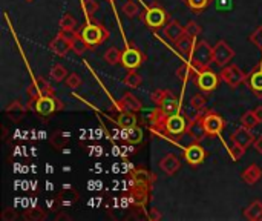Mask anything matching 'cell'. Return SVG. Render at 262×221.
<instances>
[{"mask_svg": "<svg viewBox=\"0 0 262 221\" xmlns=\"http://www.w3.org/2000/svg\"><path fill=\"white\" fill-rule=\"evenodd\" d=\"M80 35L83 37V40L88 43L89 48H95L100 46L101 43H104L109 39V32L106 31V28L101 23H88L82 31Z\"/></svg>", "mask_w": 262, "mask_h": 221, "instance_id": "cell-1", "label": "cell"}, {"mask_svg": "<svg viewBox=\"0 0 262 221\" xmlns=\"http://www.w3.org/2000/svg\"><path fill=\"white\" fill-rule=\"evenodd\" d=\"M212 62H213V48L204 40L195 43V48L190 54V63L198 69V72L207 69Z\"/></svg>", "mask_w": 262, "mask_h": 221, "instance_id": "cell-2", "label": "cell"}, {"mask_svg": "<svg viewBox=\"0 0 262 221\" xmlns=\"http://www.w3.org/2000/svg\"><path fill=\"white\" fill-rule=\"evenodd\" d=\"M63 109V103L55 95H42L35 100L34 111L40 117H49Z\"/></svg>", "mask_w": 262, "mask_h": 221, "instance_id": "cell-3", "label": "cell"}, {"mask_svg": "<svg viewBox=\"0 0 262 221\" xmlns=\"http://www.w3.org/2000/svg\"><path fill=\"white\" fill-rule=\"evenodd\" d=\"M144 23L152 28V29H158L166 26V20H167V13L157 4H154L149 10H146L144 13Z\"/></svg>", "mask_w": 262, "mask_h": 221, "instance_id": "cell-4", "label": "cell"}, {"mask_svg": "<svg viewBox=\"0 0 262 221\" xmlns=\"http://www.w3.org/2000/svg\"><path fill=\"white\" fill-rule=\"evenodd\" d=\"M166 131V134L169 135H181L184 132H187V120L179 116V114H173V116H169V117H164V120L161 122V125Z\"/></svg>", "mask_w": 262, "mask_h": 221, "instance_id": "cell-5", "label": "cell"}, {"mask_svg": "<svg viewBox=\"0 0 262 221\" xmlns=\"http://www.w3.org/2000/svg\"><path fill=\"white\" fill-rule=\"evenodd\" d=\"M221 79L230 88H238L241 83L245 82L247 76L241 71V68L238 65H229L221 71Z\"/></svg>", "mask_w": 262, "mask_h": 221, "instance_id": "cell-6", "label": "cell"}, {"mask_svg": "<svg viewBox=\"0 0 262 221\" xmlns=\"http://www.w3.org/2000/svg\"><path fill=\"white\" fill-rule=\"evenodd\" d=\"M195 83H196V86H198L203 92H213V91L218 88L219 77H218V74H215L213 71H210V69L207 68V69H203V71L198 72Z\"/></svg>", "mask_w": 262, "mask_h": 221, "instance_id": "cell-7", "label": "cell"}, {"mask_svg": "<svg viewBox=\"0 0 262 221\" xmlns=\"http://www.w3.org/2000/svg\"><path fill=\"white\" fill-rule=\"evenodd\" d=\"M233 57H235V51L229 46L227 42L219 40L213 46V63H216L219 68L226 66Z\"/></svg>", "mask_w": 262, "mask_h": 221, "instance_id": "cell-8", "label": "cell"}, {"mask_svg": "<svg viewBox=\"0 0 262 221\" xmlns=\"http://www.w3.org/2000/svg\"><path fill=\"white\" fill-rule=\"evenodd\" d=\"M144 62V56L141 54V51L138 48H134V46H127L123 52H121V60L120 63L132 71V69H138L141 66V63Z\"/></svg>", "mask_w": 262, "mask_h": 221, "instance_id": "cell-9", "label": "cell"}, {"mask_svg": "<svg viewBox=\"0 0 262 221\" xmlns=\"http://www.w3.org/2000/svg\"><path fill=\"white\" fill-rule=\"evenodd\" d=\"M203 122L209 135H221L224 131V119L215 114L213 111H207L206 114H203Z\"/></svg>", "mask_w": 262, "mask_h": 221, "instance_id": "cell-10", "label": "cell"}, {"mask_svg": "<svg viewBox=\"0 0 262 221\" xmlns=\"http://www.w3.org/2000/svg\"><path fill=\"white\" fill-rule=\"evenodd\" d=\"M151 197V186H146L141 183H134L129 191V198L135 206H144Z\"/></svg>", "mask_w": 262, "mask_h": 221, "instance_id": "cell-11", "label": "cell"}, {"mask_svg": "<svg viewBox=\"0 0 262 221\" xmlns=\"http://www.w3.org/2000/svg\"><path fill=\"white\" fill-rule=\"evenodd\" d=\"M184 160L189 163V164H192V166H198V164H201L203 161H204V158H206V151L203 149V146L198 143V141H195V143H192L190 146H187L185 149H184Z\"/></svg>", "mask_w": 262, "mask_h": 221, "instance_id": "cell-12", "label": "cell"}, {"mask_svg": "<svg viewBox=\"0 0 262 221\" xmlns=\"http://www.w3.org/2000/svg\"><path fill=\"white\" fill-rule=\"evenodd\" d=\"M245 85L256 97H262V66L254 68L250 74H247Z\"/></svg>", "mask_w": 262, "mask_h": 221, "instance_id": "cell-13", "label": "cell"}, {"mask_svg": "<svg viewBox=\"0 0 262 221\" xmlns=\"http://www.w3.org/2000/svg\"><path fill=\"white\" fill-rule=\"evenodd\" d=\"M160 109H161V113H163L164 117L178 114V113H179V100H178L170 91H166V92H164V97H163V100H161Z\"/></svg>", "mask_w": 262, "mask_h": 221, "instance_id": "cell-14", "label": "cell"}, {"mask_svg": "<svg viewBox=\"0 0 262 221\" xmlns=\"http://www.w3.org/2000/svg\"><path fill=\"white\" fill-rule=\"evenodd\" d=\"M187 134H189L195 141H201L207 134L206 131V126H204V122H203V114H198L196 119H193L189 126H187Z\"/></svg>", "mask_w": 262, "mask_h": 221, "instance_id": "cell-15", "label": "cell"}, {"mask_svg": "<svg viewBox=\"0 0 262 221\" xmlns=\"http://www.w3.org/2000/svg\"><path fill=\"white\" fill-rule=\"evenodd\" d=\"M184 34H185V28L178 20H170L164 26V35L170 43H175L176 40H179Z\"/></svg>", "mask_w": 262, "mask_h": 221, "instance_id": "cell-16", "label": "cell"}, {"mask_svg": "<svg viewBox=\"0 0 262 221\" xmlns=\"http://www.w3.org/2000/svg\"><path fill=\"white\" fill-rule=\"evenodd\" d=\"M5 113H7V116H8L10 120H13L14 123H19V122L23 120V117H25V114H26V107H23L22 103H20L19 100H13V101L7 106Z\"/></svg>", "mask_w": 262, "mask_h": 221, "instance_id": "cell-17", "label": "cell"}, {"mask_svg": "<svg viewBox=\"0 0 262 221\" xmlns=\"http://www.w3.org/2000/svg\"><path fill=\"white\" fill-rule=\"evenodd\" d=\"M175 48H176V51L181 54V56H190L192 54V51H193V48H195V37H192V35H189V34H184L179 40H176L175 43Z\"/></svg>", "mask_w": 262, "mask_h": 221, "instance_id": "cell-18", "label": "cell"}, {"mask_svg": "<svg viewBox=\"0 0 262 221\" xmlns=\"http://www.w3.org/2000/svg\"><path fill=\"white\" fill-rule=\"evenodd\" d=\"M232 141L241 144L242 147H245V149H247V147H248L250 144H253L254 137H253V134L250 132L248 128L241 126V128H238V129L233 132V135H232Z\"/></svg>", "mask_w": 262, "mask_h": 221, "instance_id": "cell-19", "label": "cell"}, {"mask_svg": "<svg viewBox=\"0 0 262 221\" xmlns=\"http://www.w3.org/2000/svg\"><path fill=\"white\" fill-rule=\"evenodd\" d=\"M179 166H181V161L175 154H167L160 161V168L166 172V175H175Z\"/></svg>", "mask_w": 262, "mask_h": 221, "instance_id": "cell-20", "label": "cell"}, {"mask_svg": "<svg viewBox=\"0 0 262 221\" xmlns=\"http://www.w3.org/2000/svg\"><path fill=\"white\" fill-rule=\"evenodd\" d=\"M49 48H51V51L54 52V54H57V56H66L68 54V51H71V42L69 40H66L64 37H63V34L60 32L55 39H52L51 40V43H49Z\"/></svg>", "mask_w": 262, "mask_h": 221, "instance_id": "cell-21", "label": "cell"}, {"mask_svg": "<svg viewBox=\"0 0 262 221\" xmlns=\"http://www.w3.org/2000/svg\"><path fill=\"white\" fill-rule=\"evenodd\" d=\"M118 106L121 109H126V111H132V113H138V111L143 109V103L138 97H135L132 92H126L121 98V101L118 103Z\"/></svg>", "mask_w": 262, "mask_h": 221, "instance_id": "cell-22", "label": "cell"}, {"mask_svg": "<svg viewBox=\"0 0 262 221\" xmlns=\"http://www.w3.org/2000/svg\"><path fill=\"white\" fill-rule=\"evenodd\" d=\"M241 178L248 184V186H253V184H256L262 178V169L257 164H250L248 168H245L242 171Z\"/></svg>", "mask_w": 262, "mask_h": 221, "instance_id": "cell-23", "label": "cell"}, {"mask_svg": "<svg viewBox=\"0 0 262 221\" xmlns=\"http://www.w3.org/2000/svg\"><path fill=\"white\" fill-rule=\"evenodd\" d=\"M130 178H132V181L134 183H141V184H146V186H151L152 188V184H154V175L149 172V171H146V169H143V168H137V169H134L132 172H130Z\"/></svg>", "mask_w": 262, "mask_h": 221, "instance_id": "cell-24", "label": "cell"}, {"mask_svg": "<svg viewBox=\"0 0 262 221\" xmlns=\"http://www.w3.org/2000/svg\"><path fill=\"white\" fill-rule=\"evenodd\" d=\"M117 125L121 128V129H129V128H134L137 126V117L132 111H126V109H121L120 114L117 117Z\"/></svg>", "mask_w": 262, "mask_h": 221, "instance_id": "cell-25", "label": "cell"}, {"mask_svg": "<svg viewBox=\"0 0 262 221\" xmlns=\"http://www.w3.org/2000/svg\"><path fill=\"white\" fill-rule=\"evenodd\" d=\"M196 71H198V69H196L192 63H184V65H181V66L176 69V76H178V79H179L182 83H187L189 80H192L195 76H198Z\"/></svg>", "mask_w": 262, "mask_h": 221, "instance_id": "cell-26", "label": "cell"}, {"mask_svg": "<svg viewBox=\"0 0 262 221\" xmlns=\"http://www.w3.org/2000/svg\"><path fill=\"white\" fill-rule=\"evenodd\" d=\"M121 138L126 140L130 144H138L143 140V131L138 126H134V128H129V129H123Z\"/></svg>", "mask_w": 262, "mask_h": 221, "instance_id": "cell-27", "label": "cell"}, {"mask_svg": "<svg viewBox=\"0 0 262 221\" xmlns=\"http://www.w3.org/2000/svg\"><path fill=\"white\" fill-rule=\"evenodd\" d=\"M244 216L250 221H257L262 219V203L260 201H253L245 210H244Z\"/></svg>", "mask_w": 262, "mask_h": 221, "instance_id": "cell-28", "label": "cell"}, {"mask_svg": "<svg viewBox=\"0 0 262 221\" xmlns=\"http://www.w3.org/2000/svg\"><path fill=\"white\" fill-rule=\"evenodd\" d=\"M68 141H69V135L66 132H61V131H55L49 138V143L55 147L57 151H61L63 147L68 144Z\"/></svg>", "mask_w": 262, "mask_h": 221, "instance_id": "cell-29", "label": "cell"}, {"mask_svg": "<svg viewBox=\"0 0 262 221\" xmlns=\"http://www.w3.org/2000/svg\"><path fill=\"white\" fill-rule=\"evenodd\" d=\"M88 49H91V48L88 46V43L83 40V37H82L80 32H79V35L71 42V51H74L77 56H83Z\"/></svg>", "mask_w": 262, "mask_h": 221, "instance_id": "cell-30", "label": "cell"}, {"mask_svg": "<svg viewBox=\"0 0 262 221\" xmlns=\"http://www.w3.org/2000/svg\"><path fill=\"white\" fill-rule=\"evenodd\" d=\"M34 85H35L37 91H39L40 97H42V95H55L52 86H51L49 82H46L43 77H37V79L34 80Z\"/></svg>", "mask_w": 262, "mask_h": 221, "instance_id": "cell-31", "label": "cell"}, {"mask_svg": "<svg viewBox=\"0 0 262 221\" xmlns=\"http://www.w3.org/2000/svg\"><path fill=\"white\" fill-rule=\"evenodd\" d=\"M68 76H69V74H68V71H66V68H64L63 65L55 63V65L52 66V69H51V79H52L54 82L60 83V82L66 80Z\"/></svg>", "mask_w": 262, "mask_h": 221, "instance_id": "cell-32", "label": "cell"}, {"mask_svg": "<svg viewBox=\"0 0 262 221\" xmlns=\"http://www.w3.org/2000/svg\"><path fill=\"white\" fill-rule=\"evenodd\" d=\"M104 60L109 65H117V63H120V60H121V51L118 48H115V46L107 48L106 52H104Z\"/></svg>", "mask_w": 262, "mask_h": 221, "instance_id": "cell-33", "label": "cell"}, {"mask_svg": "<svg viewBox=\"0 0 262 221\" xmlns=\"http://www.w3.org/2000/svg\"><path fill=\"white\" fill-rule=\"evenodd\" d=\"M77 20L72 14H64L60 20V31H76Z\"/></svg>", "mask_w": 262, "mask_h": 221, "instance_id": "cell-34", "label": "cell"}, {"mask_svg": "<svg viewBox=\"0 0 262 221\" xmlns=\"http://www.w3.org/2000/svg\"><path fill=\"white\" fill-rule=\"evenodd\" d=\"M124 83L129 88H138L143 83V79H141L140 74L137 72V69H132V71H129L127 76L124 77Z\"/></svg>", "mask_w": 262, "mask_h": 221, "instance_id": "cell-35", "label": "cell"}, {"mask_svg": "<svg viewBox=\"0 0 262 221\" xmlns=\"http://www.w3.org/2000/svg\"><path fill=\"white\" fill-rule=\"evenodd\" d=\"M23 218L25 219H31V221H43L46 218V213L40 207H34V209L26 210L23 213Z\"/></svg>", "mask_w": 262, "mask_h": 221, "instance_id": "cell-36", "label": "cell"}, {"mask_svg": "<svg viewBox=\"0 0 262 221\" xmlns=\"http://www.w3.org/2000/svg\"><path fill=\"white\" fill-rule=\"evenodd\" d=\"M184 2L187 4V7H189L192 11L201 13V11H204L210 5L212 0H184Z\"/></svg>", "mask_w": 262, "mask_h": 221, "instance_id": "cell-37", "label": "cell"}, {"mask_svg": "<svg viewBox=\"0 0 262 221\" xmlns=\"http://www.w3.org/2000/svg\"><path fill=\"white\" fill-rule=\"evenodd\" d=\"M241 123H242V126H245L248 129H253L254 126H257L259 120L254 116V111H247V113L241 117Z\"/></svg>", "mask_w": 262, "mask_h": 221, "instance_id": "cell-38", "label": "cell"}, {"mask_svg": "<svg viewBox=\"0 0 262 221\" xmlns=\"http://www.w3.org/2000/svg\"><path fill=\"white\" fill-rule=\"evenodd\" d=\"M123 13H124L129 19H132V17L138 16V13H140V7L134 2V0H127V2L123 5Z\"/></svg>", "mask_w": 262, "mask_h": 221, "instance_id": "cell-39", "label": "cell"}, {"mask_svg": "<svg viewBox=\"0 0 262 221\" xmlns=\"http://www.w3.org/2000/svg\"><path fill=\"white\" fill-rule=\"evenodd\" d=\"M229 154H230V157L233 160H241L242 155L245 154V147H242L241 144H238V143L233 141V144L230 146V149H229Z\"/></svg>", "mask_w": 262, "mask_h": 221, "instance_id": "cell-40", "label": "cell"}, {"mask_svg": "<svg viewBox=\"0 0 262 221\" xmlns=\"http://www.w3.org/2000/svg\"><path fill=\"white\" fill-rule=\"evenodd\" d=\"M66 85H68V88H71V89H77V88H80V85H82V79H80L79 74H76V72L69 74V76L66 77Z\"/></svg>", "mask_w": 262, "mask_h": 221, "instance_id": "cell-41", "label": "cell"}, {"mask_svg": "<svg viewBox=\"0 0 262 221\" xmlns=\"http://www.w3.org/2000/svg\"><path fill=\"white\" fill-rule=\"evenodd\" d=\"M206 103H207V100H206V97L201 95V94H196V95H193V97L190 98V106H192L193 109H196V111H201V109L206 106Z\"/></svg>", "mask_w": 262, "mask_h": 221, "instance_id": "cell-42", "label": "cell"}, {"mask_svg": "<svg viewBox=\"0 0 262 221\" xmlns=\"http://www.w3.org/2000/svg\"><path fill=\"white\" fill-rule=\"evenodd\" d=\"M250 42L257 46V48H262V26H259L251 35H250Z\"/></svg>", "mask_w": 262, "mask_h": 221, "instance_id": "cell-43", "label": "cell"}, {"mask_svg": "<svg viewBox=\"0 0 262 221\" xmlns=\"http://www.w3.org/2000/svg\"><path fill=\"white\" fill-rule=\"evenodd\" d=\"M185 32L189 35H192V37H196V35L201 34V26L196 22H189L185 26Z\"/></svg>", "mask_w": 262, "mask_h": 221, "instance_id": "cell-44", "label": "cell"}, {"mask_svg": "<svg viewBox=\"0 0 262 221\" xmlns=\"http://www.w3.org/2000/svg\"><path fill=\"white\" fill-rule=\"evenodd\" d=\"M98 2L97 0H86V13H88V17H92L97 11H98Z\"/></svg>", "mask_w": 262, "mask_h": 221, "instance_id": "cell-45", "label": "cell"}, {"mask_svg": "<svg viewBox=\"0 0 262 221\" xmlns=\"http://www.w3.org/2000/svg\"><path fill=\"white\" fill-rule=\"evenodd\" d=\"M19 215H17V212L14 210V209H5L4 212H2V216H0V218H2V221H13V219H16Z\"/></svg>", "mask_w": 262, "mask_h": 221, "instance_id": "cell-46", "label": "cell"}, {"mask_svg": "<svg viewBox=\"0 0 262 221\" xmlns=\"http://www.w3.org/2000/svg\"><path fill=\"white\" fill-rule=\"evenodd\" d=\"M164 92H166V91H161V89H157V91L152 92L151 98H152V101H154L157 106L161 104V100H163V97H164Z\"/></svg>", "mask_w": 262, "mask_h": 221, "instance_id": "cell-47", "label": "cell"}, {"mask_svg": "<svg viewBox=\"0 0 262 221\" xmlns=\"http://www.w3.org/2000/svg\"><path fill=\"white\" fill-rule=\"evenodd\" d=\"M253 147H254V151L257 154H262V137H257L254 141H253Z\"/></svg>", "mask_w": 262, "mask_h": 221, "instance_id": "cell-48", "label": "cell"}, {"mask_svg": "<svg viewBox=\"0 0 262 221\" xmlns=\"http://www.w3.org/2000/svg\"><path fill=\"white\" fill-rule=\"evenodd\" d=\"M151 218H152V219H161V212H160L157 207H154V209L151 210Z\"/></svg>", "mask_w": 262, "mask_h": 221, "instance_id": "cell-49", "label": "cell"}, {"mask_svg": "<svg viewBox=\"0 0 262 221\" xmlns=\"http://www.w3.org/2000/svg\"><path fill=\"white\" fill-rule=\"evenodd\" d=\"M254 116L257 117L259 123H262V106H257V107L254 109Z\"/></svg>", "mask_w": 262, "mask_h": 221, "instance_id": "cell-50", "label": "cell"}, {"mask_svg": "<svg viewBox=\"0 0 262 221\" xmlns=\"http://www.w3.org/2000/svg\"><path fill=\"white\" fill-rule=\"evenodd\" d=\"M107 2H109V4H114V2H115V0H107Z\"/></svg>", "mask_w": 262, "mask_h": 221, "instance_id": "cell-51", "label": "cell"}, {"mask_svg": "<svg viewBox=\"0 0 262 221\" xmlns=\"http://www.w3.org/2000/svg\"><path fill=\"white\" fill-rule=\"evenodd\" d=\"M25 2H28V4H31V2H34V0H25Z\"/></svg>", "mask_w": 262, "mask_h": 221, "instance_id": "cell-52", "label": "cell"}]
</instances>
